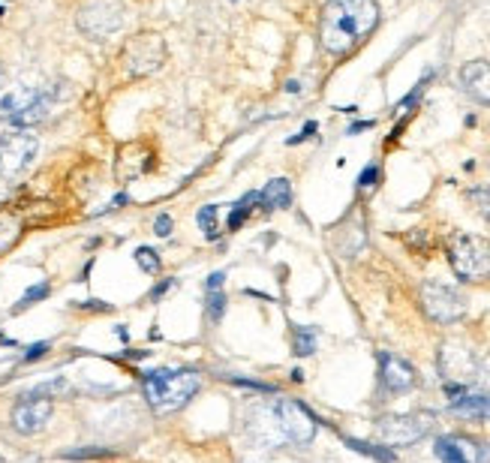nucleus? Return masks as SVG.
Instances as JSON below:
<instances>
[{"instance_id":"nucleus-1","label":"nucleus","mask_w":490,"mask_h":463,"mask_svg":"<svg viewBox=\"0 0 490 463\" xmlns=\"http://www.w3.org/2000/svg\"><path fill=\"white\" fill-rule=\"evenodd\" d=\"M380 24L376 0H328L319 22V40L328 54L352 52Z\"/></svg>"},{"instance_id":"nucleus-2","label":"nucleus","mask_w":490,"mask_h":463,"mask_svg":"<svg viewBox=\"0 0 490 463\" xmlns=\"http://www.w3.org/2000/svg\"><path fill=\"white\" fill-rule=\"evenodd\" d=\"M199 385L193 371H154L145 376V397L157 412H175L193 400Z\"/></svg>"},{"instance_id":"nucleus-3","label":"nucleus","mask_w":490,"mask_h":463,"mask_svg":"<svg viewBox=\"0 0 490 463\" xmlns=\"http://www.w3.org/2000/svg\"><path fill=\"white\" fill-rule=\"evenodd\" d=\"M54 91L49 88H15L0 100V118L18 130L34 127L49 115Z\"/></svg>"},{"instance_id":"nucleus-4","label":"nucleus","mask_w":490,"mask_h":463,"mask_svg":"<svg viewBox=\"0 0 490 463\" xmlns=\"http://www.w3.org/2000/svg\"><path fill=\"white\" fill-rule=\"evenodd\" d=\"M127 22V6L124 0H82L75 9V24L82 34H88L91 40H109L111 34H118Z\"/></svg>"},{"instance_id":"nucleus-5","label":"nucleus","mask_w":490,"mask_h":463,"mask_svg":"<svg viewBox=\"0 0 490 463\" xmlns=\"http://www.w3.org/2000/svg\"><path fill=\"white\" fill-rule=\"evenodd\" d=\"M448 262L460 280L485 283L490 280V241L478 235H457L448 247Z\"/></svg>"},{"instance_id":"nucleus-6","label":"nucleus","mask_w":490,"mask_h":463,"mask_svg":"<svg viewBox=\"0 0 490 463\" xmlns=\"http://www.w3.org/2000/svg\"><path fill=\"white\" fill-rule=\"evenodd\" d=\"M163 63H166V43L154 31L130 36L124 49H120V66H124L130 79H141V75L157 72Z\"/></svg>"},{"instance_id":"nucleus-7","label":"nucleus","mask_w":490,"mask_h":463,"mask_svg":"<svg viewBox=\"0 0 490 463\" xmlns=\"http://www.w3.org/2000/svg\"><path fill=\"white\" fill-rule=\"evenodd\" d=\"M433 428V415L430 412H407V415H385V419L376 421V437H380L385 446L391 449H403L418 442L421 437H428Z\"/></svg>"},{"instance_id":"nucleus-8","label":"nucleus","mask_w":490,"mask_h":463,"mask_svg":"<svg viewBox=\"0 0 490 463\" xmlns=\"http://www.w3.org/2000/svg\"><path fill=\"white\" fill-rule=\"evenodd\" d=\"M421 307L433 323H457L460 316L466 313V301L464 295L448 286V283H439V280H424L421 283Z\"/></svg>"},{"instance_id":"nucleus-9","label":"nucleus","mask_w":490,"mask_h":463,"mask_svg":"<svg viewBox=\"0 0 490 463\" xmlns=\"http://www.w3.org/2000/svg\"><path fill=\"white\" fill-rule=\"evenodd\" d=\"M40 139L31 130H13L0 139V178H18L34 163Z\"/></svg>"},{"instance_id":"nucleus-10","label":"nucleus","mask_w":490,"mask_h":463,"mask_svg":"<svg viewBox=\"0 0 490 463\" xmlns=\"http://www.w3.org/2000/svg\"><path fill=\"white\" fill-rule=\"evenodd\" d=\"M271 410H274V421L280 428L283 442L307 446V442L316 437V419L298 400H274Z\"/></svg>"},{"instance_id":"nucleus-11","label":"nucleus","mask_w":490,"mask_h":463,"mask_svg":"<svg viewBox=\"0 0 490 463\" xmlns=\"http://www.w3.org/2000/svg\"><path fill=\"white\" fill-rule=\"evenodd\" d=\"M54 412V403L49 397H36V394H24L22 400L13 406V428L24 437L31 433H40L45 424H49Z\"/></svg>"},{"instance_id":"nucleus-12","label":"nucleus","mask_w":490,"mask_h":463,"mask_svg":"<svg viewBox=\"0 0 490 463\" xmlns=\"http://www.w3.org/2000/svg\"><path fill=\"white\" fill-rule=\"evenodd\" d=\"M446 394L451 400V410L457 415H466V419H490V397L487 394H478V391H469L466 385H455V382H446Z\"/></svg>"},{"instance_id":"nucleus-13","label":"nucleus","mask_w":490,"mask_h":463,"mask_svg":"<svg viewBox=\"0 0 490 463\" xmlns=\"http://www.w3.org/2000/svg\"><path fill=\"white\" fill-rule=\"evenodd\" d=\"M380 364H382V385L394 394H403L416 385V371H412L409 362L391 355V352H380Z\"/></svg>"},{"instance_id":"nucleus-14","label":"nucleus","mask_w":490,"mask_h":463,"mask_svg":"<svg viewBox=\"0 0 490 463\" xmlns=\"http://www.w3.org/2000/svg\"><path fill=\"white\" fill-rule=\"evenodd\" d=\"M460 82H464L469 97L490 106V63L487 61L466 63L464 70H460Z\"/></svg>"},{"instance_id":"nucleus-15","label":"nucleus","mask_w":490,"mask_h":463,"mask_svg":"<svg viewBox=\"0 0 490 463\" xmlns=\"http://www.w3.org/2000/svg\"><path fill=\"white\" fill-rule=\"evenodd\" d=\"M259 202L265 205V211H280V207H289L292 184L286 181V178H274V181H268L265 190L259 193Z\"/></svg>"},{"instance_id":"nucleus-16","label":"nucleus","mask_w":490,"mask_h":463,"mask_svg":"<svg viewBox=\"0 0 490 463\" xmlns=\"http://www.w3.org/2000/svg\"><path fill=\"white\" fill-rule=\"evenodd\" d=\"M223 280H226L223 271H216V274H211L208 280H205V295H208V313H211L214 323H220V316H223V310H226Z\"/></svg>"},{"instance_id":"nucleus-17","label":"nucleus","mask_w":490,"mask_h":463,"mask_svg":"<svg viewBox=\"0 0 490 463\" xmlns=\"http://www.w3.org/2000/svg\"><path fill=\"white\" fill-rule=\"evenodd\" d=\"M18 235H22V223H18L15 214H0V256L13 247V244L18 241Z\"/></svg>"},{"instance_id":"nucleus-18","label":"nucleus","mask_w":490,"mask_h":463,"mask_svg":"<svg viewBox=\"0 0 490 463\" xmlns=\"http://www.w3.org/2000/svg\"><path fill=\"white\" fill-rule=\"evenodd\" d=\"M437 455L442 463H469L466 451L457 446V439H439L437 442Z\"/></svg>"},{"instance_id":"nucleus-19","label":"nucleus","mask_w":490,"mask_h":463,"mask_svg":"<svg viewBox=\"0 0 490 463\" xmlns=\"http://www.w3.org/2000/svg\"><path fill=\"white\" fill-rule=\"evenodd\" d=\"M313 352H316V331L295 328V355H313Z\"/></svg>"},{"instance_id":"nucleus-20","label":"nucleus","mask_w":490,"mask_h":463,"mask_svg":"<svg viewBox=\"0 0 490 463\" xmlns=\"http://www.w3.org/2000/svg\"><path fill=\"white\" fill-rule=\"evenodd\" d=\"M253 202H259V193H250V196H244L238 205H235V214L229 217V232L235 229H241V223L247 220V214H250V205Z\"/></svg>"},{"instance_id":"nucleus-21","label":"nucleus","mask_w":490,"mask_h":463,"mask_svg":"<svg viewBox=\"0 0 490 463\" xmlns=\"http://www.w3.org/2000/svg\"><path fill=\"white\" fill-rule=\"evenodd\" d=\"M199 229L205 232V238H216V207L214 205L199 211Z\"/></svg>"},{"instance_id":"nucleus-22","label":"nucleus","mask_w":490,"mask_h":463,"mask_svg":"<svg viewBox=\"0 0 490 463\" xmlns=\"http://www.w3.org/2000/svg\"><path fill=\"white\" fill-rule=\"evenodd\" d=\"M136 262H139V268L148 271V274H157L159 271V256L150 247H139L136 250Z\"/></svg>"},{"instance_id":"nucleus-23","label":"nucleus","mask_w":490,"mask_h":463,"mask_svg":"<svg viewBox=\"0 0 490 463\" xmlns=\"http://www.w3.org/2000/svg\"><path fill=\"white\" fill-rule=\"evenodd\" d=\"M469 202H473L476 211L490 223V190H473V193H469Z\"/></svg>"},{"instance_id":"nucleus-24","label":"nucleus","mask_w":490,"mask_h":463,"mask_svg":"<svg viewBox=\"0 0 490 463\" xmlns=\"http://www.w3.org/2000/svg\"><path fill=\"white\" fill-rule=\"evenodd\" d=\"M350 442V449H355V451H364V455H370V458H376V460H385L389 463L394 455L391 451H380V449H373V446H367V442H358V439H346Z\"/></svg>"},{"instance_id":"nucleus-25","label":"nucleus","mask_w":490,"mask_h":463,"mask_svg":"<svg viewBox=\"0 0 490 463\" xmlns=\"http://www.w3.org/2000/svg\"><path fill=\"white\" fill-rule=\"evenodd\" d=\"M49 295V283H40V286H34V289H27L24 292V298L18 301V310H24V307H31L34 301H40V298H45Z\"/></svg>"},{"instance_id":"nucleus-26","label":"nucleus","mask_w":490,"mask_h":463,"mask_svg":"<svg viewBox=\"0 0 490 463\" xmlns=\"http://www.w3.org/2000/svg\"><path fill=\"white\" fill-rule=\"evenodd\" d=\"M376 181H380V169L367 166L361 172V178H358V187H361V190H370V187H376Z\"/></svg>"},{"instance_id":"nucleus-27","label":"nucleus","mask_w":490,"mask_h":463,"mask_svg":"<svg viewBox=\"0 0 490 463\" xmlns=\"http://www.w3.org/2000/svg\"><path fill=\"white\" fill-rule=\"evenodd\" d=\"M154 232L159 235V238H166V235H172V220H168V214H159V217H157Z\"/></svg>"},{"instance_id":"nucleus-28","label":"nucleus","mask_w":490,"mask_h":463,"mask_svg":"<svg viewBox=\"0 0 490 463\" xmlns=\"http://www.w3.org/2000/svg\"><path fill=\"white\" fill-rule=\"evenodd\" d=\"M45 349H49V343H36V346H31V349H27V355H24V362H36V358H43Z\"/></svg>"},{"instance_id":"nucleus-29","label":"nucleus","mask_w":490,"mask_h":463,"mask_svg":"<svg viewBox=\"0 0 490 463\" xmlns=\"http://www.w3.org/2000/svg\"><path fill=\"white\" fill-rule=\"evenodd\" d=\"M313 132H316V124H313V121H310V124H307L304 130H301V132H298V136H295V139H292V141H289V145H295V141H301V139H310V136H313Z\"/></svg>"},{"instance_id":"nucleus-30","label":"nucleus","mask_w":490,"mask_h":463,"mask_svg":"<svg viewBox=\"0 0 490 463\" xmlns=\"http://www.w3.org/2000/svg\"><path fill=\"white\" fill-rule=\"evenodd\" d=\"M373 124H370V121H364V124H352L350 127V136H355V132H361V130H370Z\"/></svg>"},{"instance_id":"nucleus-31","label":"nucleus","mask_w":490,"mask_h":463,"mask_svg":"<svg viewBox=\"0 0 490 463\" xmlns=\"http://www.w3.org/2000/svg\"><path fill=\"white\" fill-rule=\"evenodd\" d=\"M0 463H4V460H0Z\"/></svg>"}]
</instances>
